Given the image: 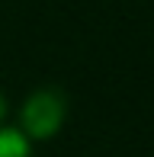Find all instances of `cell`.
<instances>
[{
	"instance_id": "obj_1",
	"label": "cell",
	"mask_w": 154,
	"mask_h": 157,
	"mask_svg": "<svg viewBox=\"0 0 154 157\" xmlns=\"http://www.w3.org/2000/svg\"><path fill=\"white\" fill-rule=\"evenodd\" d=\"M61 116H64V103L55 90H42V93L29 96L23 109V125L29 128L36 138H48L55 128L61 125Z\"/></svg>"
},
{
	"instance_id": "obj_2",
	"label": "cell",
	"mask_w": 154,
	"mask_h": 157,
	"mask_svg": "<svg viewBox=\"0 0 154 157\" xmlns=\"http://www.w3.org/2000/svg\"><path fill=\"white\" fill-rule=\"evenodd\" d=\"M0 157H26V141L16 132H0Z\"/></svg>"
},
{
	"instance_id": "obj_3",
	"label": "cell",
	"mask_w": 154,
	"mask_h": 157,
	"mask_svg": "<svg viewBox=\"0 0 154 157\" xmlns=\"http://www.w3.org/2000/svg\"><path fill=\"white\" fill-rule=\"evenodd\" d=\"M0 116H3V99H0Z\"/></svg>"
}]
</instances>
